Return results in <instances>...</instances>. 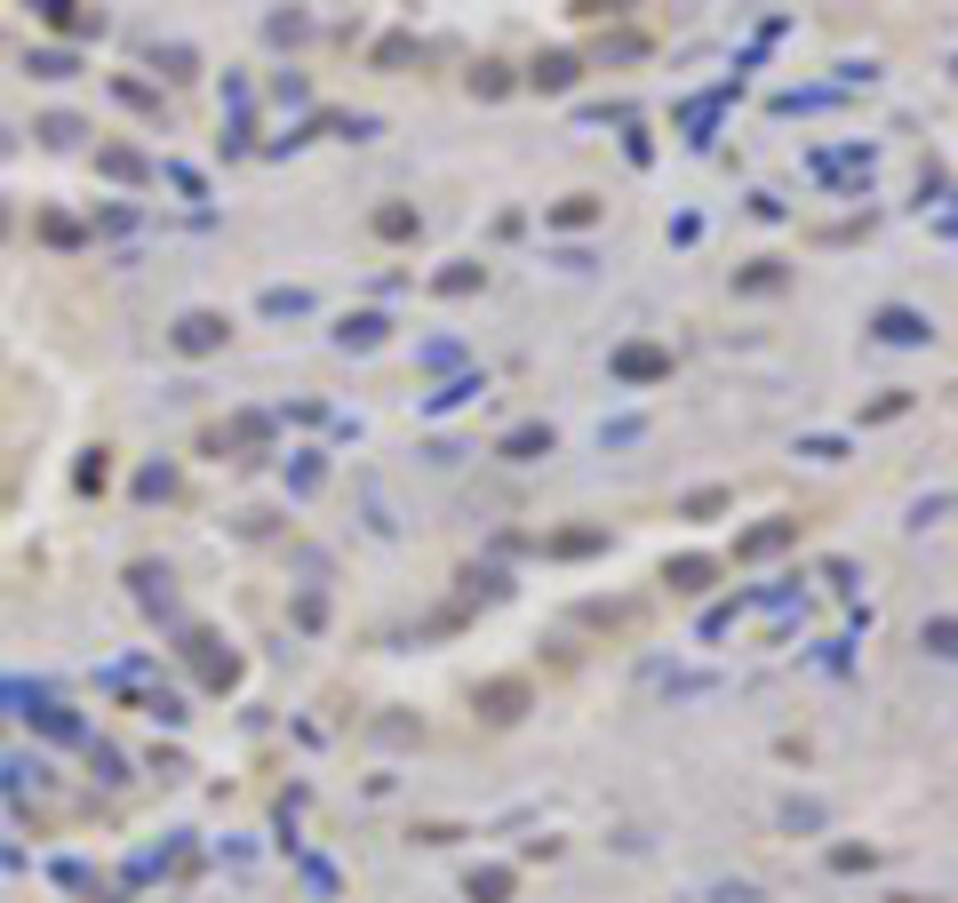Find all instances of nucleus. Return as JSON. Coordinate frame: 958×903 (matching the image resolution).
I'll use <instances>...</instances> for the list:
<instances>
[{"label":"nucleus","instance_id":"nucleus-11","mask_svg":"<svg viewBox=\"0 0 958 903\" xmlns=\"http://www.w3.org/2000/svg\"><path fill=\"white\" fill-rule=\"evenodd\" d=\"M552 224H560V232H584V224H599V200H592V192H567V200H552Z\"/></svg>","mask_w":958,"mask_h":903},{"label":"nucleus","instance_id":"nucleus-21","mask_svg":"<svg viewBox=\"0 0 958 903\" xmlns=\"http://www.w3.org/2000/svg\"><path fill=\"white\" fill-rule=\"evenodd\" d=\"M41 241H56V248H73V241H81V224H73V216H41Z\"/></svg>","mask_w":958,"mask_h":903},{"label":"nucleus","instance_id":"nucleus-22","mask_svg":"<svg viewBox=\"0 0 958 903\" xmlns=\"http://www.w3.org/2000/svg\"><path fill=\"white\" fill-rule=\"evenodd\" d=\"M711 512H727V488H703V496H688V520H711Z\"/></svg>","mask_w":958,"mask_h":903},{"label":"nucleus","instance_id":"nucleus-19","mask_svg":"<svg viewBox=\"0 0 958 903\" xmlns=\"http://www.w3.org/2000/svg\"><path fill=\"white\" fill-rule=\"evenodd\" d=\"M73 480H81L88 496H96V488H105V480H113V464H105V448H96V456H81V472H73Z\"/></svg>","mask_w":958,"mask_h":903},{"label":"nucleus","instance_id":"nucleus-13","mask_svg":"<svg viewBox=\"0 0 958 903\" xmlns=\"http://www.w3.org/2000/svg\"><path fill=\"white\" fill-rule=\"evenodd\" d=\"M416 209H407V200H384V209H375V232H384V241H416Z\"/></svg>","mask_w":958,"mask_h":903},{"label":"nucleus","instance_id":"nucleus-18","mask_svg":"<svg viewBox=\"0 0 958 903\" xmlns=\"http://www.w3.org/2000/svg\"><path fill=\"white\" fill-rule=\"evenodd\" d=\"M432 288H439V296H471V288H479V264H448Z\"/></svg>","mask_w":958,"mask_h":903},{"label":"nucleus","instance_id":"nucleus-5","mask_svg":"<svg viewBox=\"0 0 958 903\" xmlns=\"http://www.w3.org/2000/svg\"><path fill=\"white\" fill-rule=\"evenodd\" d=\"M96 169L120 177V184H145V177H152V160L136 152V145H96Z\"/></svg>","mask_w":958,"mask_h":903},{"label":"nucleus","instance_id":"nucleus-12","mask_svg":"<svg viewBox=\"0 0 958 903\" xmlns=\"http://www.w3.org/2000/svg\"><path fill=\"white\" fill-rule=\"evenodd\" d=\"M464 888H471V903H511V872H503V863H479Z\"/></svg>","mask_w":958,"mask_h":903},{"label":"nucleus","instance_id":"nucleus-2","mask_svg":"<svg viewBox=\"0 0 958 903\" xmlns=\"http://www.w3.org/2000/svg\"><path fill=\"white\" fill-rule=\"evenodd\" d=\"M615 376H624V384H663L671 376V352L663 344H624V352H615Z\"/></svg>","mask_w":958,"mask_h":903},{"label":"nucleus","instance_id":"nucleus-14","mask_svg":"<svg viewBox=\"0 0 958 903\" xmlns=\"http://www.w3.org/2000/svg\"><path fill=\"white\" fill-rule=\"evenodd\" d=\"M879 337H886V344H927V320L895 305V312H879Z\"/></svg>","mask_w":958,"mask_h":903},{"label":"nucleus","instance_id":"nucleus-17","mask_svg":"<svg viewBox=\"0 0 958 903\" xmlns=\"http://www.w3.org/2000/svg\"><path fill=\"white\" fill-rule=\"evenodd\" d=\"M471 96H511V64H479V73H471Z\"/></svg>","mask_w":958,"mask_h":903},{"label":"nucleus","instance_id":"nucleus-23","mask_svg":"<svg viewBox=\"0 0 958 903\" xmlns=\"http://www.w3.org/2000/svg\"><path fill=\"white\" fill-rule=\"evenodd\" d=\"M32 73H41V81H64V73H73V56L49 49V56H32Z\"/></svg>","mask_w":958,"mask_h":903},{"label":"nucleus","instance_id":"nucleus-3","mask_svg":"<svg viewBox=\"0 0 958 903\" xmlns=\"http://www.w3.org/2000/svg\"><path fill=\"white\" fill-rule=\"evenodd\" d=\"M184 648H192V663H200V680H209V688H232V680H240V656H232L224 640H209V631H192Z\"/></svg>","mask_w":958,"mask_h":903},{"label":"nucleus","instance_id":"nucleus-7","mask_svg":"<svg viewBox=\"0 0 958 903\" xmlns=\"http://www.w3.org/2000/svg\"><path fill=\"white\" fill-rule=\"evenodd\" d=\"M32 17L56 24V32H105V17H88L81 0H32Z\"/></svg>","mask_w":958,"mask_h":903},{"label":"nucleus","instance_id":"nucleus-4","mask_svg":"<svg viewBox=\"0 0 958 903\" xmlns=\"http://www.w3.org/2000/svg\"><path fill=\"white\" fill-rule=\"evenodd\" d=\"M783 544H799V520H767V528H751V537H735V560H775Z\"/></svg>","mask_w":958,"mask_h":903},{"label":"nucleus","instance_id":"nucleus-9","mask_svg":"<svg viewBox=\"0 0 958 903\" xmlns=\"http://www.w3.org/2000/svg\"><path fill=\"white\" fill-rule=\"evenodd\" d=\"M575 73H584V64H575L567 49H552V56H535V73H528V81H535L543 96H560V88H575Z\"/></svg>","mask_w":958,"mask_h":903},{"label":"nucleus","instance_id":"nucleus-10","mask_svg":"<svg viewBox=\"0 0 958 903\" xmlns=\"http://www.w3.org/2000/svg\"><path fill=\"white\" fill-rule=\"evenodd\" d=\"M503 456H511V464H535V456H552V424H520V432L503 440Z\"/></svg>","mask_w":958,"mask_h":903},{"label":"nucleus","instance_id":"nucleus-8","mask_svg":"<svg viewBox=\"0 0 958 903\" xmlns=\"http://www.w3.org/2000/svg\"><path fill=\"white\" fill-rule=\"evenodd\" d=\"M711 576H718V567H711L703 552H688V560H671V567H663V584H671L679 599H695V592H711Z\"/></svg>","mask_w":958,"mask_h":903},{"label":"nucleus","instance_id":"nucleus-20","mask_svg":"<svg viewBox=\"0 0 958 903\" xmlns=\"http://www.w3.org/2000/svg\"><path fill=\"white\" fill-rule=\"evenodd\" d=\"M735 288H751V296H767V288H783V264H751V273H743Z\"/></svg>","mask_w":958,"mask_h":903},{"label":"nucleus","instance_id":"nucleus-6","mask_svg":"<svg viewBox=\"0 0 958 903\" xmlns=\"http://www.w3.org/2000/svg\"><path fill=\"white\" fill-rule=\"evenodd\" d=\"M479 712H488L496 727L520 720V712H528V688H520V680H488V688H479Z\"/></svg>","mask_w":958,"mask_h":903},{"label":"nucleus","instance_id":"nucleus-16","mask_svg":"<svg viewBox=\"0 0 958 903\" xmlns=\"http://www.w3.org/2000/svg\"><path fill=\"white\" fill-rule=\"evenodd\" d=\"M336 337H344V352H368V344H384V320H375V312H360V320H344V328H336Z\"/></svg>","mask_w":958,"mask_h":903},{"label":"nucleus","instance_id":"nucleus-15","mask_svg":"<svg viewBox=\"0 0 958 903\" xmlns=\"http://www.w3.org/2000/svg\"><path fill=\"white\" fill-rule=\"evenodd\" d=\"M607 544V528H567V537H552L543 552H560V560H584V552H599Z\"/></svg>","mask_w":958,"mask_h":903},{"label":"nucleus","instance_id":"nucleus-1","mask_svg":"<svg viewBox=\"0 0 958 903\" xmlns=\"http://www.w3.org/2000/svg\"><path fill=\"white\" fill-rule=\"evenodd\" d=\"M224 337H232V320H224V312H184V320H177V352H184V360L224 352Z\"/></svg>","mask_w":958,"mask_h":903},{"label":"nucleus","instance_id":"nucleus-24","mask_svg":"<svg viewBox=\"0 0 958 903\" xmlns=\"http://www.w3.org/2000/svg\"><path fill=\"white\" fill-rule=\"evenodd\" d=\"M0 232H9V200H0Z\"/></svg>","mask_w":958,"mask_h":903}]
</instances>
